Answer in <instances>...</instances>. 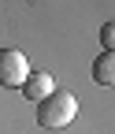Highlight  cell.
I'll use <instances>...</instances> for the list:
<instances>
[{
    "mask_svg": "<svg viewBox=\"0 0 115 134\" xmlns=\"http://www.w3.org/2000/svg\"><path fill=\"white\" fill-rule=\"evenodd\" d=\"M93 82L96 86H115V52H100L93 60Z\"/></svg>",
    "mask_w": 115,
    "mask_h": 134,
    "instance_id": "277c9868",
    "label": "cell"
},
{
    "mask_svg": "<svg viewBox=\"0 0 115 134\" xmlns=\"http://www.w3.org/2000/svg\"><path fill=\"white\" fill-rule=\"evenodd\" d=\"M100 45H104V52H115V19L100 26Z\"/></svg>",
    "mask_w": 115,
    "mask_h": 134,
    "instance_id": "5b68a950",
    "label": "cell"
},
{
    "mask_svg": "<svg viewBox=\"0 0 115 134\" xmlns=\"http://www.w3.org/2000/svg\"><path fill=\"white\" fill-rule=\"evenodd\" d=\"M74 115H78V97L71 90H56L45 100H37V127H45V130H59V127L74 123Z\"/></svg>",
    "mask_w": 115,
    "mask_h": 134,
    "instance_id": "6da1fadb",
    "label": "cell"
},
{
    "mask_svg": "<svg viewBox=\"0 0 115 134\" xmlns=\"http://www.w3.org/2000/svg\"><path fill=\"white\" fill-rule=\"evenodd\" d=\"M22 93L37 104V100H45L48 93H56V78H52V75H45V71H30V78L22 82Z\"/></svg>",
    "mask_w": 115,
    "mask_h": 134,
    "instance_id": "3957f363",
    "label": "cell"
},
{
    "mask_svg": "<svg viewBox=\"0 0 115 134\" xmlns=\"http://www.w3.org/2000/svg\"><path fill=\"white\" fill-rule=\"evenodd\" d=\"M30 78V63L19 48H0V86L22 90V82Z\"/></svg>",
    "mask_w": 115,
    "mask_h": 134,
    "instance_id": "7a4b0ae2",
    "label": "cell"
}]
</instances>
